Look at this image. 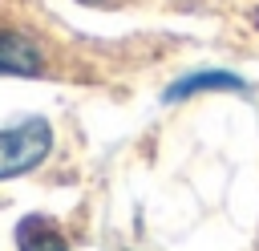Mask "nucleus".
Segmentation results:
<instances>
[{
    "instance_id": "nucleus-1",
    "label": "nucleus",
    "mask_w": 259,
    "mask_h": 251,
    "mask_svg": "<svg viewBox=\"0 0 259 251\" xmlns=\"http://www.w3.org/2000/svg\"><path fill=\"white\" fill-rule=\"evenodd\" d=\"M49 146H53V130L45 117H28L20 126L0 130V178H16V174L40 166Z\"/></svg>"
},
{
    "instance_id": "nucleus-2",
    "label": "nucleus",
    "mask_w": 259,
    "mask_h": 251,
    "mask_svg": "<svg viewBox=\"0 0 259 251\" xmlns=\"http://www.w3.org/2000/svg\"><path fill=\"white\" fill-rule=\"evenodd\" d=\"M40 65L45 61L28 36L0 28V77H36Z\"/></svg>"
},
{
    "instance_id": "nucleus-3",
    "label": "nucleus",
    "mask_w": 259,
    "mask_h": 251,
    "mask_svg": "<svg viewBox=\"0 0 259 251\" xmlns=\"http://www.w3.org/2000/svg\"><path fill=\"white\" fill-rule=\"evenodd\" d=\"M16 247L20 251H69L61 227L45 215H28L20 227H16Z\"/></svg>"
},
{
    "instance_id": "nucleus-4",
    "label": "nucleus",
    "mask_w": 259,
    "mask_h": 251,
    "mask_svg": "<svg viewBox=\"0 0 259 251\" xmlns=\"http://www.w3.org/2000/svg\"><path fill=\"white\" fill-rule=\"evenodd\" d=\"M202 89H247V81L235 77V73H190V77H182L166 89V101H178V97H190V93H202Z\"/></svg>"
}]
</instances>
